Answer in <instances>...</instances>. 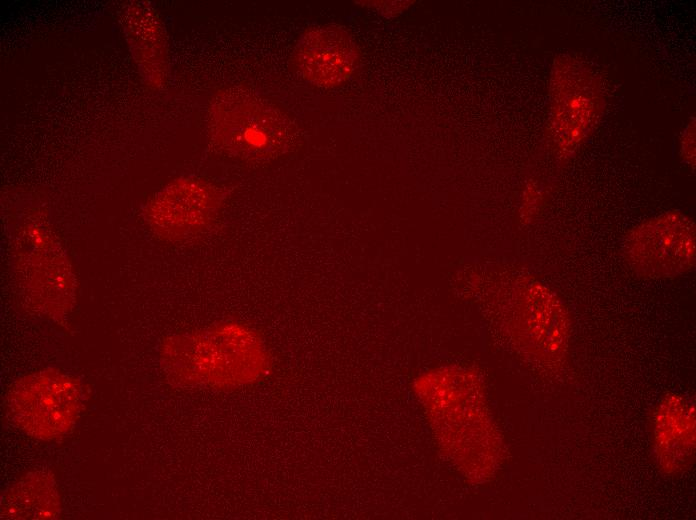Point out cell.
<instances>
[{
	"label": "cell",
	"mask_w": 696,
	"mask_h": 520,
	"mask_svg": "<svg viewBox=\"0 0 696 520\" xmlns=\"http://www.w3.org/2000/svg\"><path fill=\"white\" fill-rule=\"evenodd\" d=\"M694 120L693 122L691 121L688 126L685 129L683 139H682V152H683V157H685L686 160L689 159L688 163L689 164H694V148H695V125H694Z\"/></svg>",
	"instance_id": "11"
},
{
	"label": "cell",
	"mask_w": 696,
	"mask_h": 520,
	"mask_svg": "<svg viewBox=\"0 0 696 520\" xmlns=\"http://www.w3.org/2000/svg\"><path fill=\"white\" fill-rule=\"evenodd\" d=\"M159 357L173 381L217 388L253 380L269 364L259 335L234 322L170 336L162 342Z\"/></svg>",
	"instance_id": "1"
},
{
	"label": "cell",
	"mask_w": 696,
	"mask_h": 520,
	"mask_svg": "<svg viewBox=\"0 0 696 520\" xmlns=\"http://www.w3.org/2000/svg\"><path fill=\"white\" fill-rule=\"evenodd\" d=\"M223 203L220 190L199 178L185 177L167 185L148 203L145 217L162 239L193 237L215 220Z\"/></svg>",
	"instance_id": "7"
},
{
	"label": "cell",
	"mask_w": 696,
	"mask_h": 520,
	"mask_svg": "<svg viewBox=\"0 0 696 520\" xmlns=\"http://www.w3.org/2000/svg\"><path fill=\"white\" fill-rule=\"evenodd\" d=\"M630 268L644 278L675 277L695 264V224L679 211H667L630 230L623 242Z\"/></svg>",
	"instance_id": "6"
},
{
	"label": "cell",
	"mask_w": 696,
	"mask_h": 520,
	"mask_svg": "<svg viewBox=\"0 0 696 520\" xmlns=\"http://www.w3.org/2000/svg\"><path fill=\"white\" fill-rule=\"evenodd\" d=\"M604 110L601 80L586 62L557 57L550 78V134L561 156L573 154L593 132Z\"/></svg>",
	"instance_id": "5"
},
{
	"label": "cell",
	"mask_w": 696,
	"mask_h": 520,
	"mask_svg": "<svg viewBox=\"0 0 696 520\" xmlns=\"http://www.w3.org/2000/svg\"><path fill=\"white\" fill-rule=\"evenodd\" d=\"M359 51L351 35L335 25L306 30L292 53L293 67L305 81L331 88L344 83L354 72Z\"/></svg>",
	"instance_id": "8"
},
{
	"label": "cell",
	"mask_w": 696,
	"mask_h": 520,
	"mask_svg": "<svg viewBox=\"0 0 696 520\" xmlns=\"http://www.w3.org/2000/svg\"><path fill=\"white\" fill-rule=\"evenodd\" d=\"M211 130L217 145L246 161L276 159L297 144V127L270 100L247 89L228 88L215 99Z\"/></svg>",
	"instance_id": "2"
},
{
	"label": "cell",
	"mask_w": 696,
	"mask_h": 520,
	"mask_svg": "<svg viewBox=\"0 0 696 520\" xmlns=\"http://www.w3.org/2000/svg\"><path fill=\"white\" fill-rule=\"evenodd\" d=\"M81 405L79 380L54 368L19 378L5 399L12 422L27 435L44 441L68 434L78 420Z\"/></svg>",
	"instance_id": "3"
},
{
	"label": "cell",
	"mask_w": 696,
	"mask_h": 520,
	"mask_svg": "<svg viewBox=\"0 0 696 520\" xmlns=\"http://www.w3.org/2000/svg\"><path fill=\"white\" fill-rule=\"evenodd\" d=\"M61 499L53 475L44 471L28 472L2 494V519L51 520L61 513Z\"/></svg>",
	"instance_id": "10"
},
{
	"label": "cell",
	"mask_w": 696,
	"mask_h": 520,
	"mask_svg": "<svg viewBox=\"0 0 696 520\" xmlns=\"http://www.w3.org/2000/svg\"><path fill=\"white\" fill-rule=\"evenodd\" d=\"M14 269L28 307L53 319L73 306L76 278L62 246L37 225L24 229L15 251Z\"/></svg>",
	"instance_id": "4"
},
{
	"label": "cell",
	"mask_w": 696,
	"mask_h": 520,
	"mask_svg": "<svg viewBox=\"0 0 696 520\" xmlns=\"http://www.w3.org/2000/svg\"><path fill=\"white\" fill-rule=\"evenodd\" d=\"M694 407L679 395L667 396L654 417V446L659 465L669 474L688 468L694 459Z\"/></svg>",
	"instance_id": "9"
}]
</instances>
